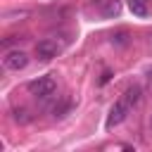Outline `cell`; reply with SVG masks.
I'll use <instances>...</instances> for the list:
<instances>
[{"label":"cell","mask_w":152,"mask_h":152,"mask_svg":"<svg viewBox=\"0 0 152 152\" xmlns=\"http://www.w3.org/2000/svg\"><path fill=\"white\" fill-rule=\"evenodd\" d=\"M26 88H28V93H31L33 97H38V100H48V97L55 95V90H57V81H55L52 76H38V78H33Z\"/></svg>","instance_id":"cell-1"},{"label":"cell","mask_w":152,"mask_h":152,"mask_svg":"<svg viewBox=\"0 0 152 152\" xmlns=\"http://www.w3.org/2000/svg\"><path fill=\"white\" fill-rule=\"evenodd\" d=\"M131 109H133V104H131V102H128V100L121 95V97H119V100L112 104V109H109V116H107L104 126H107V128H114V126H119V124H121V121L128 116V112H131Z\"/></svg>","instance_id":"cell-2"},{"label":"cell","mask_w":152,"mask_h":152,"mask_svg":"<svg viewBox=\"0 0 152 152\" xmlns=\"http://www.w3.org/2000/svg\"><path fill=\"white\" fill-rule=\"evenodd\" d=\"M2 66L10 71H21L28 66V55L24 50H7L2 57Z\"/></svg>","instance_id":"cell-3"},{"label":"cell","mask_w":152,"mask_h":152,"mask_svg":"<svg viewBox=\"0 0 152 152\" xmlns=\"http://www.w3.org/2000/svg\"><path fill=\"white\" fill-rule=\"evenodd\" d=\"M93 7L102 19H114L121 14V0H93Z\"/></svg>","instance_id":"cell-4"},{"label":"cell","mask_w":152,"mask_h":152,"mask_svg":"<svg viewBox=\"0 0 152 152\" xmlns=\"http://www.w3.org/2000/svg\"><path fill=\"white\" fill-rule=\"evenodd\" d=\"M57 55H59V45H57L55 40L45 38V40H38V43H36V57H38L40 62H50V59L57 57Z\"/></svg>","instance_id":"cell-5"},{"label":"cell","mask_w":152,"mask_h":152,"mask_svg":"<svg viewBox=\"0 0 152 152\" xmlns=\"http://www.w3.org/2000/svg\"><path fill=\"white\" fill-rule=\"evenodd\" d=\"M128 7L135 17H147L150 12V0H128Z\"/></svg>","instance_id":"cell-6"},{"label":"cell","mask_w":152,"mask_h":152,"mask_svg":"<svg viewBox=\"0 0 152 152\" xmlns=\"http://www.w3.org/2000/svg\"><path fill=\"white\" fill-rule=\"evenodd\" d=\"M28 14H31L28 10H12V12H7V14H5V19H7V21H17V19L21 21V19H24V17H28Z\"/></svg>","instance_id":"cell-7"},{"label":"cell","mask_w":152,"mask_h":152,"mask_svg":"<svg viewBox=\"0 0 152 152\" xmlns=\"http://www.w3.org/2000/svg\"><path fill=\"white\" fill-rule=\"evenodd\" d=\"M69 109H71V102H69V100H64V102H59V104H55V107H52V116H64Z\"/></svg>","instance_id":"cell-8"},{"label":"cell","mask_w":152,"mask_h":152,"mask_svg":"<svg viewBox=\"0 0 152 152\" xmlns=\"http://www.w3.org/2000/svg\"><path fill=\"white\" fill-rule=\"evenodd\" d=\"M12 114H14V121H17V124H28V121H31V116H28V112H26L24 107L14 109Z\"/></svg>","instance_id":"cell-9"},{"label":"cell","mask_w":152,"mask_h":152,"mask_svg":"<svg viewBox=\"0 0 152 152\" xmlns=\"http://www.w3.org/2000/svg\"><path fill=\"white\" fill-rule=\"evenodd\" d=\"M112 43H119V45H126V43H128V33H126V31H119V33H112Z\"/></svg>","instance_id":"cell-10"},{"label":"cell","mask_w":152,"mask_h":152,"mask_svg":"<svg viewBox=\"0 0 152 152\" xmlns=\"http://www.w3.org/2000/svg\"><path fill=\"white\" fill-rule=\"evenodd\" d=\"M147 78H150V81H152V66H150V69H147Z\"/></svg>","instance_id":"cell-11"},{"label":"cell","mask_w":152,"mask_h":152,"mask_svg":"<svg viewBox=\"0 0 152 152\" xmlns=\"http://www.w3.org/2000/svg\"><path fill=\"white\" fill-rule=\"evenodd\" d=\"M150 126H152V124H150Z\"/></svg>","instance_id":"cell-12"}]
</instances>
